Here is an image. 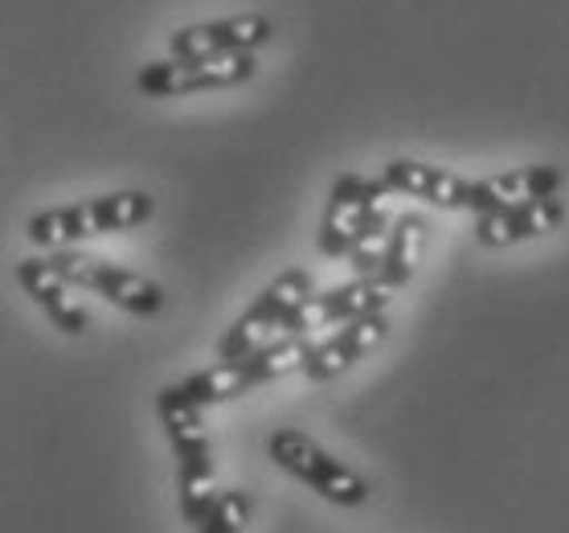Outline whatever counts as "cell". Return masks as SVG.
I'll use <instances>...</instances> for the list:
<instances>
[{"label": "cell", "instance_id": "1", "mask_svg": "<svg viewBox=\"0 0 569 533\" xmlns=\"http://www.w3.org/2000/svg\"><path fill=\"white\" fill-rule=\"evenodd\" d=\"M152 214L156 201L143 189H119V194L91 197V201H78V206L41 209L26 221V238L38 250H62L74 247V243H87V238L136 230Z\"/></svg>", "mask_w": 569, "mask_h": 533}, {"label": "cell", "instance_id": "2", "mask_svg": "<svg viewBox=\"0 0 569 533\" xmlns=\"http://www.w3.org/2000/svg\"><path fill=\"white\" fill-rule=\"evenodd\" d=\"M156 415L160 427L169 435L172 455H177V501H181V517L189 525L206 517V509L213 505V447L206 435V418L201 406H193L177 386H164L156 394Z\"/></svg>", "mask_w": 569, "mask_h": 533}, {"label": "cell", "instance_id": "3", "mask_svg": "<svg viewBox=\"0 0 569 533\" xmlns=\"http://www.w3.org/2000/svg\"><path fill=\"white\" fill-rule=\"evenodd\" d=\"M311 340L308 337H296V333H283V337H271L262 340L259 349H250L247 357H233V362H218L201 369V374L184 377L177 391L189 398L193 406H218V403H230V398H242L250 394L254 386H267L274 377L291 374L303 365L308 357Z\"/></svg>", "mask_w": 569, "mask_h": 533}, {"label": "cell", "instance_id": "4", "mask_svg": "<svg viewBox=\"0 0 569 533\" xmlns=\"http://www.w3.org/2000/svg\"><path fill=\"white\" fill-rule=\"evenodd\" d=\"M267 455L274 464L296 476L299 484H308L311 493H320L323 501H332L340 509H361L373 488L365 481L361 472H352L349 464H340L337 455H328L316 440H308L303 431L296 427H279L267 440Z\"/></svg>", "mask_w": 569, "mask_h": 533}, {"label": "cell", "instance_id": "5", "mask_svg": "<svg viewBox=\"0 0 569 533\" xmlns=\"http://www.w3.org/2000/svg\"><path fill=\"white\" fill-rule=\"evenodd\" d=\"M53 267L62 272V279L74 292H91V296H103L107 304H116L131 316H160L164 313V287L148 279L140 272H128L111 259H99V255H87V250L62 247L53 255Z\"/></svg>", "mask_w": 569, "mask_h": 533}, {"label": "cell", "instance_id": "6", "mask_svg": "<svg viewBox=\"0 0 569 533\" xmlns=\"http://www.w3.org/2000/svg\"><path fill=\"white\" fill-rule=\"evenodd\" d=\"M259 75L254 53L238 58H156L136 70V91L148 99H181L197 91H230Z\"/></svg>", "mask_w": 569, "mask_h": 533}, {"label": "cell", "instance_id": "7", "mask_svg": "<svg viewBox=\"0 0 569 533\" xmlns=\"http://www.w3.org/2000/svg\"><path fill=\"white\" fill-rule=\"evenodd\" d=\"M308 292H316V284H311V275L299 272V267H291V272H283V275H274L271 284L254 296V304H250L247 313L238 316V320L221 333L218 362L247 357L250 349H259L262 340H271L274 333H283L287 316L296 313V304L308 296Z\"/></svg>", "mask_w": 569, "mask_h": 533}, {"label": "cell", "instance_id": "8", "mask_svg": "<svg viewBox=\"0 0 569 533\" xmlns=\"http://www.w3.org/2000/svg\"><path fill=\"white\" fill-rule=\"evenodd\" d=\"M381 181H386L389 194L418 197V201L439 209H471V214L500 209V197H496L488 177L483 181H467L459 172H447L439 165H422V160H389L386 169H381Z\"/></svg>", "mask_w": 569, "mask_h": 533}, {"label": "cell", "instance_id": "9", "mask_svg": "<svg viewBox=\"0 0 569 533\" xmlns=\"http://www.w3.org/2000/svg\"><path fill=\"white\" fill-rule=\"evenodd\" d=\"M274 38V21L262 13L218 17L201 26H184L169 38V58H238L254 53Z\"/></svg>", "mask_w": 569, "mask_h": 533}, {"label": "cell", "instance_id": "10", "mask_svg": "<svg viewBox=\"0 0 569 533\" xmlns=\"http://www.w3.org/2000/svg\"><path fill=\"white\" fill-rule=\"evenodd\" d=\"M386 304H389L386 287L377 284L373 275H357L349 284L328 287V292H308L296 304V313L287 316L283 333L308 337L316 328H332V325H345V320H357L365 313H381Z\"/></svg>", "mask_w": 569, "mask_h": 533}, {"label": "cell", "instance_id": "11", "mask_svg": "<svg viewBox=\"0 0 569 533\" xmlns=\"http://www.w3.org/2000/svg\"><path fill=\"white\" fill-rule=\"evenodd\" d=\"M389 337V316L381 313H365L357 320H345V325L332 333L328 340H316L303 357V374L308 382H328V377H340L345 369H352L357 362H365L369 353Z\"/></svg>", "mask_w": 569, "mask_h": 533}, {"label": "cell", "instance_id": "12", "mask_svg": "<svg viewBox=\"0 0 569 533\" xmlns=\"http://www.w3.org/2000/svg\"><path fill=\"white\" fill-rule=\"evenodd\" d=\"M17 284L26 292L33 304H38L41 313L50 316V325L66 337H82L87 325H91V316L87 308L74 299V287L66 284L62 272L53 267L50 259H41V255H29V259L17 263Z\"/></svg>", "mask_w": 569, "mask_h": 533}, {"label": "cell", "instance_id": "13", "mask_svg": "<svg viewBox=\"0 0 569 533\" xmlns=\"http://www.w3.org/2000/svg\"><path fill=\"white\" fill-rule=\"evenodd\" d=\"M566 218V206L557 197H525V201H508L492 214H476V243L479 247H512L525 238H537L553 230Z\"/></svg>", "mask_w": 569, "mask_h": 533}, {"label": "cell", "instance_id": "14", "mask_svg": "<svg viewBox=\"0 0 569 533\" xmlns=\"http://www.w3.org/2000/svg\"><path fill=\"white\" fill-rule=\"evenodd\" d=\"M427 230H430L427 218L415 214V209H406V214H398V218L389 221L386 243H381V259H377V272H373V279L386 292H398V287H406L415 279V263L422 243H427Z\"/></svg>", "mask_w": 569, "mask_h": 533}, {"label": "cell", "instance_id": "15", "mask_svg": "<svg viewBox=\"0 0 569 533\" xmlns=\"http://www.w3.org/2000/svg\"><path fill=\"white\" fill-rule=\"evenodd\" d=\"M250 521V496L242 488H230V493H218L213 505L206 509V517L197 521V533H242Z\"/></svg>", "mask_w": 569, "mask_h": 533}]
</instances>
